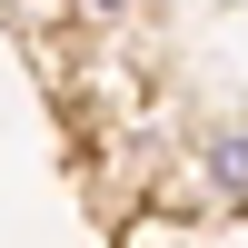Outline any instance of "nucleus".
Segmentation results:
<instances>
[{
    "label": "nucleus",
    "instance_id": "nucleus-1",
    "mask_svg": "<svg viewBox=\"0 0 248 248\" xmlns=\"http://www.w3.org/2000/svg\"><path fill=\"white\" fill-rule=\"evenodd\" d=\"M10 60L99 248L248 229V0H10Z\"/></svg>",
    "mask_w": 248,
    "mask_h": 248
}]
</instances>
